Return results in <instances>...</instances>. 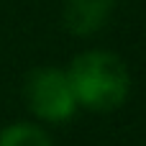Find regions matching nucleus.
Instances as JSON below:
<instances>
[{
    "label": "nucleus",
    "mask_w": 146,
    "mask_h": 146,
    "mask_svg": "<svg viewBox=\"0 0 146 146\" xmlns=\"http://www.w3.org/2000/svg\"><path fill=\"white\" fill-rule=\"evenodd\" d=\"M69 85L77 105L90 110H113L128 95V69L110 51H85L80 54L69 72Z\"/></svg>",
    "instance_id": "1"
},
{
    "label": "nucleus",
    "mask_w": 146,
    "mask_h": 146,
    "mask_svg": "<svg viewBox=\"0 0 146 146\" xmlns=\"http://www.w3.org/2000/svg\"><path fill=\"white\" fill-rule=\"evenodd\" d=\"M26 103L44 121H67L77 108V98L72 92L67 72L51 67L31 72L26 82Z\"/></svg>",
    "instance_id": "2"
},
{
    "label": "nucleus",
    "mask_w": 146,
    "mask_h": 146,
    "mask_svg": "<svg viewBox=\"0 0 146 146\" xmlns=\"http://www.w3.org/2000/svg\"><path fill=\"white\" fill-rule=\"evenodd\" d=\"M113 8H115V0H67L64 26L77 36L95 33L108 21Z\"/></svg>",
    "instance_id": "3"
},
{
    "label": "nucleus",
    "mask_w": 146,
    "mask_h": 146,
    "mask_svg": "<svg viewBox=\"0 0 146 146\" xmlns=\"http://www.w3.org/2000/svg\"><path fill=\"white\" fill-rule=\"evenodd\" d=\"M0 146H51V139L38 126L13 123L0 131Z\"/></svg>",
    "instance_id": "4"
}]
</instances>
